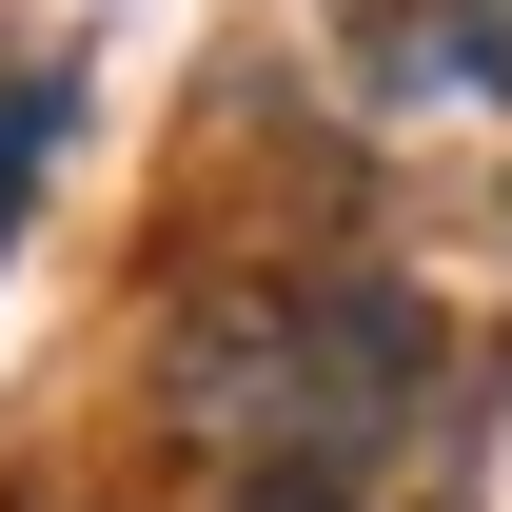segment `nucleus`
<instances>
[{
  "label": "nucleus",
  "mask_w": 512,
  "mask_h": 512,
  "mask_svg": "<svg viewBox=\"0 0 512 512\" xmlns=\"http://www.w3.org/2000/svg\"><path fill=\"white\" fill-rule=\"evenodd\" d=\"M40 138H60V79H0V237H20V197H40Z\"/></svg>",
  "instance_id": "nucleus-3"
},
{
  "label": "nucleus",
  "mask_w": 512,
  "mask_h": 512,
  "mask_svg": "<svg viewBox=\"0 0 512 512\" xmlns=\"http://www.w3.org/2000/svg\"><path fill=\"white\" fill-rule=\"evenodd\" d=\"M237 512H355V493H335V473H276V493H237Z\"/></svg>",
  "instance_id": "nucleus-4"
},
{
  "label": "nucleus",
  "mask_w": 512,
  "mask_h": 512,
  "mask_svg": "<svg viewBox=\"0 0 512 512\" xmlns=\"http://www.w3.org/2000/svg\"><path fill=\"white\" fill-rule=\"evenodd\" d=\"M434 375V316L394 276H217L178 335H158V414L217 453H276V473H335L375 453Z\"/></svg>",
  "instance_id": "nucleus-1"
},
{
  "label": "nucleus",
  "mask_w": 512,
  "mask_h": 512,
  "mask_svg": "<svg viewBox=\"0 0 512 512\" xmlns=\"http://www.w3.org/2000/svg\"><path fill=\"white\" fill-rule=\"evenodd\" d=\"M355 60H375V99L493 119V99H512V20H493V0H355Z\"/></svg>",
  "instance_id": "nucleus-2"
}]
</instances>
